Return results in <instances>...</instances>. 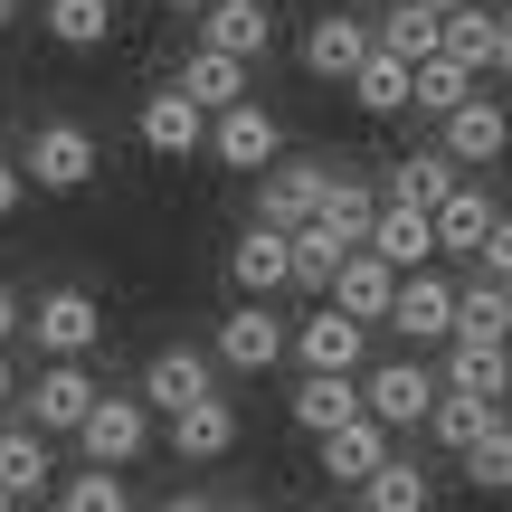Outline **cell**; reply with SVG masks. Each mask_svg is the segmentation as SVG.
Returning a JSON list of instances; mask_svg holds the SVG:
<instances>
[{
  "label": "cell",
  "mask_w": 512,
  "mask_h": 512,
  "mask_svg": "<svg viewBox=\"0 0 512 512\" xmlns=\"http://www.w3.org/2000/svg\"><path fill=\"white\" fill-rule=\"evenodd\" d=\"M95 171H105V143H95L76 114H48V124L19 143V181L29 190H57V200H67V190H86Z\"/></svg>",
  "instance_id": "obj_1"
},
{
  "label": "cell",
  "mask_w": 512,
  "mask_h": 512,
  "mask_svg": "<svg viewBox=\"0 0 512 512\" xmlns=\"http://www.w3.org/2000/svg\"><path fill=\"white\" fill-rule=\"evenodd\" d=\"M19 332L38 342V361H86V351L105 342V304H95L86 285H48L29 313H19Z\"/></svg>",
  "instance_id": "obj_2"
},
{
  "label": "cell",
  "mask_w": 512,
  "mask_h": 512,
  "mask_svg": "<svg viewBox=\"0 0 512 512\" xmlns=\"http://www.w3.org/2000/svg\"><path fill=\"white\" fill-rule=\"evenodd\" d=\"M143 446H152L143 389H95V408L76 418V456L86 465H143Z\"/></svg>",
  "instance_id": "obj_3"
},
{
  "label": "cell",
  "mask_w": 512,
  "mask_h": 512,
  "mask_svg": "<svg viewBox=\"0 0 512 512\" xmlns=\"http://www.w3.org/2000/svg\"><path fill=\"white\" fill-rule=\"evenodd\" d=\"M200 152H209L219 171H247V181H256V171H266L275 152H285V124H275V114L256 105V95H238V105H219V114H209Z\"/></svg>",
  "instance_id": "obj_4"
},
{
  "label": "cell",
  "mask_w": 512,
  "mask_h": 512,
  "mask_svg": "<svg viewBox=\"0 0 512 512\" xmlns=\"http://www.w3.org/2000/svg\"><path fill=\"white\" fill-rule=\"evenodd\" d=\"M285 342H294L285 313H275V304H247V294H238V313H219V342H209V361L238 370V380H266V370L285 361Z\"/></svg>",
  "instance_id": "obj_5"
},
{
  "label": "cell",
  "mask_w": 512,
  "mask_h": 512,
  "mask_svg": "<svg viewBox=\"0 0 512 512\" xmlns=\"http://www.w3.org/2000/svg\"><path fill=\"white\" fill-rule=\"evenodd\" d=\"M361 408L399 437V427H427V408H437V370L427 361H370L361 370Z\"/></svg>",
  "instance_id": "obj_6"
},
{
  "label": "cell",
  "mask_w": 512,
  "mask_h": 512,
  "mask_svg": "<svg viewBox=\"0 0 512 512\" xmlns=\"http://www.w3.org/2000/svg\"><path fill=\"white\" fill-rule=\"evenodd\" d=\"M399 342H418V351H437L446 332H456V285H446L437 266H418V275H399V294H389V313H380Z\"/></svg>",
  "instance_id": "obj_7"
},
{
  "label": "cell",
  "mask_w": 512,
  "mask_h": 512,
  "mask_svg": "<svg viewBox=\"0 0 512 512\" xmlns=\"http://www.w3.org/2000/svg\"><path fill=\"white\" fill-rule=\"evenodd\" d=\"M95 389H105V380H95L86 361H38V380L19 389V399H29V427H38V437H76V418L95 408Z\"/></svg>",
  "instance_id": "obj_8"
},
{
  "label": "cell",
  "mask_w": 512,
  "mask_h": 512,
  "mask_svg": "<svg viewBox=\"0 0 512 512\" xmlns=\"http://www.w3.org/2000/svg\"><path fill=\"white\" fill-rule=\"evenodd\" d=\"M437 143H446V162L456 171H475V162H503L512 152V114H503V95H465L456 114H437Z\"/></svg>",
  "instance_id": "obj_9"
},
{
  "label": "cell",
  "mask_w": 512,
  "mask_h": 512,
  "mask_svg": "<svg viewBox=\"0 0 512 512\" xmlns=\"http://www.w3.org/2000/svg\"><path fill=\"white\" fill-rule=\"evenodd\" d=\"M171 437V456L181 465H219L228 446H238V399L228 389H209V399H190V408H171V418H152Z\"/></svg>",
  "instance_id": "obj_10"
},
{
  "label": "cell",
  "mask_w": 512,
  "mask_h": 512,
  "mask_svg": "<svg viewBox=\"0 0 512 512\" xmlns=\"http://www.w3.org/2000/svg\"><path fill=\"white\" fill-rule=\"evenodd\" d=\"M294 361L304 370H351V380H361L370 370V323H351L342 304H323V313H304V323H294Z\"/></svg>",
  "instance_id": "obj_11"
},
{
  "label": "cell",
  "mask_w": 512,
  "mask_h": 512,
  "mask_svg": "<svg viewBox=\"0 0 512 512\" xmlns=\"http://www.w3.org/2000/svg\"><path fill=\"white\" fill-rule=\"evenodd\" d=\"M133 133H143V152H152V162H200L209 114L190 105L181 86H152V95H143V114H133Z\"/></svg>",
  "instance_id": "obj_12"
},
{
  "label": "cell",
  "mask_w": 512,
  "mask_h": 512,
  "mask_svg": "<svg viewBox=\"0 0 512 512\" xmlns=\"http://www.w3.org/2000/svg\"><path fill=\"white\" fill-rule=\"evenodd\" d=\"M323 181H332V162H285V152H275V162L256 171V219L266 228H304L313 209H323Z\"/></svg>",
  "instance_id": "obj_13"
},
{
  "label": "cell",
  "mask_w": 512,
  "mask_h": 512,
  "mask_svg": "<svg viewBox=\"0 0 512 512\" xmlns=\"http://www.w3.org/2000/svg\"><path fill=\"white\" fill-rule=\"evenodd\" d=\"M294 57H304L313 86H342V76L370 57V19L361 10H313V29H304V48H294Z\"/></svg>",
  "instance_id": "obj_14"
},
{
  "label": "cell",
  "mask_w": 512,
  "mask_h": 512,
  "mask_svg": "<svg viewBox=\"0 0 512 512\" xmlns=\"http://www.w3.org/2000/svg\"><path fill=\"white\" fill-rule=\"evenodd\" d=\"M209 389H219V361H209V351H190V342H162V351L143 361V408H152V418L209 399Z\"/></svg>",
  "instance_id": "obj_15"
},
{
  "label": "cell",
  "mask_w": 512,
  "mask_h": 512,
  "mask_svg": "<svg viewBox=\"0 0 512 512\" xmlns=\"http://www.w3.org/2000/svg\"><path fill=\"white\" fill-rule=\"evenodd\" d=\"M361 247L380 256V266H399V275H418V266H437V228H427V209H408V200H380V209H370V228H361Z\"/></svg>",
  "instance_id": "obj_16"
},
{
  "label": "cell",
  "mask_w": 512,
  "mask_h": 512,
  "mask_svg": "<svg viewBox=\"0 0 512 512\" xmlns=\"http://www.w3.org/2000/svg\"><path fill=\"white\" fill-rule=\"evenodd\" d=\"M228 285H238L247 304H275V294H285V228L247 219L238 238H228Z\"/></svg>",
  "instance_id": "obj_17"
},
{
  "label": "cell",
  "mask_w": 512,
  "mask_h": 512,
  "mask_svg": "<svg viewBox=\"0 0 512 512\" xmlns=\"http://www.w3.org/2000/svg\"><path fill=\"white\" fill-rule=\"evenodd\" d=\"M190 19H200V48L247 57V67L275 48V10H266V0H209V10H190Z\"/></svg>",
  "instance_id": "obj_18"
},
{
  "label": "cell",
  "mask_w": 512,
  "mask_h": 512,
  "mask_svg": "<svg viewBox=\"0 0 512 512\" xmlns=\"http://www.w3.org/2000/svg\"><path fill=\"white\" fill-rule=\"evenodd\" d=\"M389 294H399V266H380V256H370V247H351L342 266H332L323 304H342L351 323H380V313H389Z\"/></svg>",
  "instance_id": "obj_19"
},
{
  "label": "cell",
  "mask_w": 512,
  "mask_h": 512,
  "mask_svg": "<svg viewBox=\"0 0 512 512\" xmlns=\"http://www.w3.org/2000/svg\"><path fill=\"white\" fill-rule=\"evenodd\" d=\"M427 228H437V256H475L484 228H494V190H484V181H456L437 209H427Z\"/></svg>",
  "instance_id": "obj_20"
},
{
  "label": "cell",
  "mask_w": 512,
  "mask_h": 512,
  "mask_svg": "<svg viewBox=\"0 0 512 512\" xmlns=\"http://www.w3.org/2000/svg\"><path fill=\"white\" fill-rule=\"evenodd\" d=\"M285 408H294V427H304V437H323V427L361 418V380H351V370H304Z\"/></svg>",
  "instance_id": "obj_21"
},
{
  "label": "cell",
  "mask_w": 512,
  "mask_h": 512,
  "mask_svg": "<svg viewBox=\"0 0 512 512\" xmlns=\"http://www.w3.org/2000/svg\"><path fill=\"white\" fill-rule=\"evenodd\" d=\"M465 171L446 162V143H418V152H399L389 162V181H380V200H408V209H437L446 190H456Z\"/></svg>",
  "instance_id": "obj_22"
},
{
  "label": "cell",
  "mask_w": 512,
  "mask_h": 512,
  "mask_svg": "<svg viewBox=\"0 0 512 512\" xmlns=\"http://www.w3.org/2000/svg\"><path fill=\"white\" fill-rule=\"evenodd\" d=\"M313 446H323V475H332V484H361L370 465L389 456V427H380V418H370V408H361V418L323 427V437H313Z\"/></svg>",
  "instance_id": "obj_23"
},
{
  "label": "cell",
  "mask_w": 512,
  "mask_h": 512,
  "mask_svg": "<svg viewBox=\"0 0 512 512\" xmlns=\"http://www.w3.org/2000/svg\"><path fill=\"white\" fill-rule=\"evenodd\" d=\"M361 503L370 512H437V475H427L418 456H380L361 475Z\"/></svg>",
  "instance_id": "obj_24"
},
{
  "label": "cell",
  "mask_w": 512,
  "mask_h": 512,
  "mask_svg": "<svg viewBox=\"0 0 512 512\" xmlns=\"http://www.w3.org/2000/svg\"><path fill=\"white\" fill-rule=\"evenodd\" d=\"M437 380L446 389H475V399H503L512 389V342H437Z\"/></svg>",
  "instance_id": "obj_25"
},
{
  "label": "cell",
  "mask_w": 512,
  "mask_h": 512,
  "mask_svg": "<svg viewBox=\"0 0 512 512\" xmlns=\"http://www.w3.org/2000/svg\"><path fill=\"white\" fill-rule=\"evenodd\" d=\"M48 475H57L48 437H38L29 418H19V427H0V494H10V503H38V494H48Z\"/></svg>",
  "instance_id": "obj_26"
},
{
  "label": "cell",
  "mask_w": 512,
  "mask_h": 512,
  "mask_svg": "<svg viewBox=\"0 0 512 512\" xmlns=\"http://www.w3.org/2000/svg\"><path fill=\"white\" fill-rule=\"evenodd\" d=\"M342 86H351V105H361L370 124H399V114H408V57H389V48H370L361 67L342 76Z\"/></svg>",
  "instance_id": "obj_27"
},
{
  "label": "cell",
  "mask_w": 512,
  "mask_h": 512,
  "mask_svg": "<svg viewBox=\"0 0 512 512\" xmlns=\"http://www.w3.org/2000/svg\"><path fill=\"white\" fill-rule=\"evenodd\" d=\"M494 418H503V399H475V389H446V380H437V408H427V437H437L446 456H465V446H475V437H484Z\"/></svg>",
  "instance_id": "obj_28"
},
{
  "label": "cell",
  "mask_w": 512,
  "mask_h": 512,
  "mask_svg": "<svg viewBox=\"0 0 512 512\" xmlns=\"http://www.w3.org/2000/svg\"><path fill=\"white\" fill-rule=\"evenodd\" d=\"M247 57H219V48H190V67L181 76H171V86H181L190 95V105H200V114H219V105H238V95H247Z\"/></svg>",
  "instance_id": "obj_29"
},
{
  "label": "cell",
  "mask_w": 512,
  "mask_h": 512,
  "mask_svg": "<svg viewBox=\"0 0 512 512\" xmlns=\"http://www.w3.org/2000/svg\"><path fill=\"white\" fill-rule=\"evenodd\" d=\"M475 86H484V76L456 67V57H418V67H408V114H427V124H437V114H456Z\"/></svg>",
  "instance_id": "obj_30"
},
{
  "label": "cell",
  "mask_w": 512,
  "mask_h": 512,
  "mask_svg": "<svg viewBox=\"0 0 512 512\" xmlns=\"http://www.w3.org/2000/svg\"><path fill=\"white\" fill-rule=\"evenodd\" d=\"M437 57L456 67H494V0H465V10H437Z\"/></svg>",
  "instance_id": "obj_31"
},
{
  "label": "cell",
  "mask_w": 512,
  "mask_h": 512,
  "mask_svg": "<svg viewBox=\"0 0 512 512\" xmlns=\"http://www.w3.org/2000/svg\"><path fill=\"white\" fill-rule=\"evenodd\" d=\"M38 29H48L57 48L86 57V48H105V38H114V0H38Z\"/></svg>",
  "instance_id": "obj_32"
},
{
  "label": "cell",
  "mask_w": 512,
  "mask_h": 512,
  "mask_svg": "<svg viewBox=\"0 0 512 512\" xmlns=\"http://www.w3.org/2000/svg\"><path fill=\"white\" fill-rule=\"evenodd\" d=\"M370 48H389V57H437V10H418V0H399V10H380L370 19Z\"/></svg>",
  "instance_id": "obj_33"
},
{
  "label": "cell",
  "mask_w": 512,
  "mask_h": 512,
  "mask_svg": "<svg viewBox=\"0 0 512 512\" xmlns=\"http://www.w3.org/2000/svg\"><path fill=\"white\" fill-rule=\"evenodd\" d=\"M370 209H380V190H370V181H351V171H332V181H323V209H313V219H323L342 247H361Z\"/></svg>",
  "instance_id": "obj_34"
},
{
  "label": "cell",
  "mask_w": 512,
  "mask_h": 512,
  "mask_svg": "<svg viewBox=\"0 0 512 512\" xmlns=\"http://www.w3.org/2000/svg\"><path fill=\"white\" fill-rule=\"evenodd\" d=\"M57 512H133L124 465H76V475L57 484Z\"/></svg>",
  "instance_id": "obj_35"
},
{
  "label": "cell",
  "mask_w": 512,
  "mask_h": 512,
  "mask_svg": "<svg viewBox=\"0 0 512 512\" xmlns=\"http://www.w3.org/2000/svg\"><path fill=\"white\" fill-rule=\"evenodd\" d=\"M446 342H512V332H503V285H494V275L456 285V332H446Z\"/></svg>",
  "instance_id": "obj_36"
},
{
  "label": "cell",
  "mask_w": 512,
  "mask_h": 512,
  "mask_svg": "<svg viewBox=\"0 0 512 512\" xmlns=\"http://www.w3.org/2000/svg\"><path fill=\"white\" fill-rule=\"evenodd\" d=\"M456 465H465V484H475V494H512V418H494Z\"/></svg>",
  "instance_id": "obj_37"
},
{
  "label": "cell",
  "mask_w": 512,
  "mask_h": 512,
  "mask_svg": "<svg viewBox=\"0 0 512 512\" xmlns=\"http://www.w3.org/2000/svg\"><path fill=\"white\" fill-rule=\"evenodd\" d=\"M475 266L494 275V285H512V209H494V228H484V247H475Z\"/></svg>",
  "instance_id": "obj_38"
},
{
  "label": "cell",
  "mask_w": 512,
  "mask_h": 512,
  "mask_svg": "<svg viewBox=\"0 0 512 512\" xmlns=\"http://www.w3.org/2000/svg\"><path fill=\"white\" fill-rule=\"evenodd\" d=\"M19 200H29V181H19V152H0V228L19 219Z\"/></svg>",
  "instance_id": "obj_39"
},
{
  "label": "cell",
  "mask_w": 512,
  "mask_h": 512,
  "mask_svg": "<svg viewBox=\"0 0 512 512\" xmlns=\"http://www.w3.org/2000/svg\"><path fill=\"white\" fill-rule=\"evenodd\" d=\"M484 76H503V86H512V10H494V67H484Z\"/></svg>",
  "instance_id": "obj_40"
},
{
  "label": "cell",
  "mask_w": 512,
  "mask_h": 512,
  "mask_svg": "<svg viewBox=\"0 0 512 512\" xmlns=\"http://www.w3.org/2000/svg\"><path fill=\"white\" fill-rule=\"evenodd\" d=\"M19 313H29V304H19V294L0 285V342H19Z\"/></svg>",
  "instance_id": "obj_41"
},
{
  "label": "cell",
  "mask_w": 512,
  "mask_h": 512,
  "mask_svg": "<svg viewBox=\"0 0 512 512\" xmlns=\"http://www.w3.org/2000/svg\"><path fill=\"white\" fill-rule=\"evenodd\" d=\"M19 399V370H10V342H0V408Z\"/></svg>",
  "instance_id": "obj_42"
},
{
  "label": "cell",
  "mask_w": 512,
  "mask_h": 512,
  "mask_svg": "<svg viewBox=\"0 0 512 512\" xmlns=\"http://www.w3.org/2000/svg\"><path fill=\"white\" fill-rule=\"evenodd\" d=\"M162 512H219V503H209V494H171Z\"/></svg>",
  "instance_id": "obj_43"
},
{
  "label": "cell",
  "mask_w": 512,
  "mask_h": 512,
  "mask_svg": "<svg viewBox=\"0 0 512 512\" xmlns=\"http://www.w3.org/2000/svg\"><path fill=\"white\" fill-rule=\"evenodd\" d=\"M418 10H465V0H418Z\"/></svg>",
  "instance_id": "obj_44"
},
{
  "label": "cell",
  "mask_w": 512,
  "mask_h": 512,
  "mask_svg": "<svg viewBox=\"0 0 512 512\" xmlns=\"http://www.w3.org/2000/svg\"><path fill=\"white\" fill-rule=\"evenodd\" d=\"M162 10H209V0H162Z\"/></svg>",
  "instance_id": "obj_45"
},
{
  "label": "cell",
  "mask_w": 512,
  "mask_h": 512,
  "mask_svg": "<svg viewBox=\"0 0 512 512\" xmlns=\"http://www.w3.org/2000/svg\"><path fill=\"white\" fill-rule=\"evenodd\" d=\"M10 19H19V0H0V29H10Z\"/></svg>",
  "instance_id": "obj_46"
},
{
  "label": "cell",
  "mask_w": 512,
  "mask_h": 512,
  "mask_svg": "<svg viewBox=\"0 0 512 512\" xmlns=\"http://www.w3.org/2000/svg\"><path fill=\"white\" fill-rule=\"evenodd\" d=\"M503 332H512V285H503Z\"/></svg>",
  "instance_id": "obj_47"
},
{
  "label": "cell",
  "mask_w": 512,
  "mask_h": 512,
  "mask_svg": "<svg viewBox=\"0 0 512 512\" xmlns=\"http://www.w3.org/2000/svg\"><path fill=\"white\" fill-rule=\"evenodd\" d=\"M219 512H266V503H219Z\"/></svg>",
  "instance_id": "obj_48"
},
{
  "label": "cell",
  "mask_w": 512,
  "mask_h": 512,
  "mask_svg": "<svg viewBox=\"0 0 512 512\" xmlns=\"http://www.w3.org/2000/svg\"><path fill=\"white\" fill-rule=\"evenodd\" d=\"M0 512H19V503H10V494H0Z\"/></svg>",
  "instance_id": "obj_49"
}]
</instances>
